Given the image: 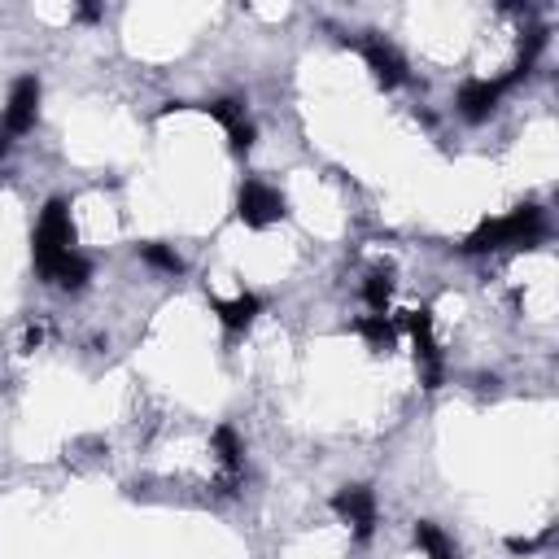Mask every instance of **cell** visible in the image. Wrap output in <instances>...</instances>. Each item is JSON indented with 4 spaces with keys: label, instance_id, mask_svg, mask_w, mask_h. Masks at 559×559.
Wrapping results in <instances>:
<instances>
[{
    "label": "cell",
    "instance_id": "2e32d148",
    "mask_svg": "<svg viewBox=\"0 0 559 559\" xmlns=\"http://www.w3.org/2000/svg\"><path fill=\"white\" fill-rule=\"evenodd\" d=\"M206 110H210V118H219V123L228 127V132H236V127L245 123V105H241V101H232V97H223V101H210Z\"/></svg>",
    "mask_w": 559,
    "mask_h": 559
},
{
    "label": "cell",
    "instance_id": "7a4b0ae2",
    "mask_svg": "<svg viewBox=\"0 0 559 559\" xmlns=\"http://www.w3.org/2000/svg\"><path fill=\"white\" fill-rule=\"evenodd\" d=\"M75 249V228H70V206L62 197H53L40 214V228H35V267L40 276H49L57 258H66Z\"/></svg>",
    "mask_w": 559,
    "mask_h": 559
},
{
    "label": "cell",
    "instance_id": "e0dca14e",
    "mask_svg": "<svg viewBox=\"0 0 559 559\" xmlns=\"http://www.w3.org/2000/svg\"><path fill=\"white\" fill-rule=\"evenodd\" d=\"M228 140H232V149H236V153H249V145H254V127L241 123L236 132H228Z\"/></svg>",
    "mask_w": 559,
    "mask_h": 559
},
{
    "label": "cell",
    "instance_id": "3957f363",
    "mask_svg": "<svg viewBox=\"0 0 559 559\" xmlns=\"http://www.w3.org/2000/svg\"><path fill=\"white\" fill-rule=\"evenodd\" d=\"M525 79V70H511V75H503V79H468L459 88V114L468 118V123H481V118H490L494 114V105L503 101V92L507 88H516V83Z\"/></svg>",
    "mask_w": 559,
    "mask_h": 559
},
{
    "label": "cell",
    "instance_id": "8992f818",
    "mask_svg": "<svg viewBox=\"0 0 559 559\" xmlns=\"http://www.w3.org/2000/svg\"><path fill=\"white\" fill-rule=\"evenodd\" d=\"M402 324H407L411 337H415V359H420V367H424V389H437L442 385V350H437V341H433V315L407 311Z\"/></svg>",
    "mask_w": 559,
    "mask_h": 559
},
{
    "label": "cell",
    "instance_id": "9c48e42d",
    "mask_svg": "<svg viewBox=\"0 0 559 559\" xmlns=\"http://www.w3.org/2000/svg\"><path fill=\"white\" fill-rule=\"evenodd\" d=\"M214 306V315L223 319V328L228 332H241L249 328L258 315H263V297H254V293H241L236 302H210Z\"/></svg>",
    "mask_w": 559,
    "mask_h": 559
},
{
    "label": "cell",
    "instance_id": "7c38bea8",
    "mask_svg": "<svg viewBox=\"0 0 559 559\" xmlns=\"http://www.w3.org/2000/svg\"><path fill=\"white\" fill-rule=\"evenodd\" d=\"M359 337L367 341V346H376V350H385V346H394V337H398V328L389 324L385 315H367V319H359Z\"/></svg>",
    "mask_w": 559,
    "mask_h": 559
},
{
    "label": "cell",
    "instance_id": "277c9868",
    "mask_svg": "<svg viewBox=\"0 0 559 559\" xmlns=\"http://www.w3.org/2000/svg\"><path fill=\"white\" fill-rule=\"evenodd\" d=\"M236 214H241L245 228H267V223L284 219V197L263 180H245L241 197H236Z\"/></svg>",
    "mask_w": 559,
    "mask_h": 559
},
{
    "label": "cell",
    "instance_id": "9a60e30c",
    "mask_svg": "<svg viewBox=\"0 0 559 559\" xmlns=\"http://www.w3.org/2000/svg\"><path fill=\"white\" fill-rule=\"evenodd\" d=\"M363 297H367V306H372L376 315H385L389 297H394V276H389V271H376V276H367Z\"/></svg>",
    "mask_w": 559,
    "mask_h": 559
},
{
    "label": "cell",
    "instance_id": "ac0fdd59",
    "mask_svg": "<svg viewBox=\"0 0 559 559\" xmlns=\"http://www.w3.org/2000/svg\"><path fill=\"white\" fill-rule=\"evenodd\" d=\"M79 18H83V22H97V18H101V5H83Z\"/></svg>",
    "mask_w": 559,
    "mask_h": 559
},
{
    "label": "cell",
    "instance_id": "30bf717a",
    "mask_svg": "<svg viewBox=\"0 0 559 559\" xmlns=\"http://www.w3.org/2000/svg\"><path fill=\"white\" fill-rule=\"evenodd\" d=\"M44 280H53L57 289H83V284L92 280V263H88V258H83V254H75V249H70L66 258H57V263H53V271H49V276H44Z\"/></svg>",
    "mask_w": 559,
    "mask_h": 559
},
{
    "label": "cell",
    "instance_id": "ba28073f",
    "mask_svg": "<svg viewBox=\"0 0 559 559\" xmlns=\"http://www.w3.org/2000/svg\"><path fill=\"white\" fill-rule=\"evenodd\" d=\"M363 57H367V66H372L376 83H385V88H398V83L407 79V62L398 57L394 44H385V40H363Z\"/></svg>",
    "mask_w": 559,
    "mask_h": 559
},
{
    "label": "cell",
    "instance_id": "4fadbf2b",
    "mask_svg": "<svg viewBox=\"0 0 559 559\" xmlns=\"http://www.w3.org/2000/svg\"><path fill=\"white\" fill-rule=\"evenodd\" d=\"M415 542L428 551V559H455V546H450V538L437 525H428V520L415 525Z\"/></svg>",
    "mask_w": 559,
    "mask_h": 559
},
{
    "label": "cell",
    "instance_id": "ffe728a7",
    "mask_svg": "<svg viewBox=\"0 0 559 559\" xmlns=\"http://www.w3.org/2000/svg\"><path fill=\"white\" fill-rule=\"evenodd\" d=\"M9 140H14V136H9L5 127H0V158H5V153H9Z\"/></svg>",
    "mask_w": 559,
    "mask_h": 559
},
{
    "label": "cell",
    "instance_id": "6da1fadb",
    "mask_svg": "<svg viewBox=\"0 0 559 559\" xmlns=\"http://www.w3.org/2000/svg\"><path fill=\"white\" fill-rule=\"evenodd\" d=\"M542 228H546L542 210L520 206V210H511L507 219H485L459 249L463 254H490V249H503V245H533L542 236Z\"/></svg>",
    "mask_w": 559,
    "mask_h": 559
},
{
    "label": "cell",
    "instance_id": "5bb4252c",
    "mask_svg": "<svg viewBox=\"0 0 559 559\" xmlns=\"http://www.w3.org/2000/svg\"><path fill=\"white\" fill-rule=\"evenodd\" d=\"M140 258H145L149 267H158V271H166V276H180V271H184V258L175 254V249H166V245H158V241L140 245Z\"/></svg>",
    "mask_w": 559,
    "mask_h": 559
},
{
    "label": "cell",
    "instance_id": "d6986e66",
    "mask_svg": "<svg viewBox=\"0 0 559 559\" xmlns=\"http://www.w3.org/2000/svg\"><path fill=\"white\" fill-rule=\"evenodd\" d=\"M44 341V328H27V350H35Z\"/></svg>",
    "mask_w": 559,
    "mask_h": 559
},
{
    "label": "cell",
    "instance_id": "8fae6325",
    "mask_svg": "<svg viewBox=\"0 0 559 559\" xmlns=\"http://www.w3.org/2000/svg\"><path fill=\"white\" fill-rule=\"evenodd\" d=\"M214 450H219V463H223V468H228L232 477H236V472H241V437H236L232 424H219V428H214Z\"/></svg>",
    "mask_w": 559,
    "mask_h": 559
},
{
    "label": "cell",
    "instance_id": "52a82bcc",
    "mask_svg": "<svg viewBox=\"0 0 559 559\" xmlns=\"http://www.w3.org/2000/svg\"><path fill=\"white\" fill-rule=\"evenodd\" d=\"M35 110H40V79L35 75H22L9 92V110H5V132L9 136H22L35 127Z\"/></svg>",
    "mask_w": 559,
    "mask_h": 559
},
{
    "label": "cell",
    "instance_id": "5b68a950",
    "mask_svg": "<svg viewBox=\"0 0 559 559\" xmlns=\"http://www.w3.org/2000/svg\"><path fill=\"white\" fill-rule=\"evenodd\" d=\"M332 511H337L346 525H354V538L367 542L376 529V494L367 485H346V490L332 494Z\"/></svg>",
    "mask_w": 559,
    "mask_h": 559
}]
</instances>
